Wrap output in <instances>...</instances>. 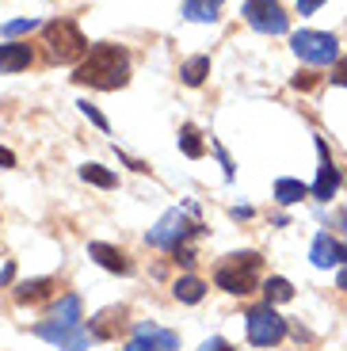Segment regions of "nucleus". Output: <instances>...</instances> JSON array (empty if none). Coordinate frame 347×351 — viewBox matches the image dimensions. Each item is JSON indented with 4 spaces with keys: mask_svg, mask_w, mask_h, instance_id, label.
Masks as SVG:
<instances>
[{
    "mask_svg": "<svg viewBox=\"0 0 347 351\" xmlns=\"http://www.w3.org/2000/svg\"><path fill=\"white\" fill-rule=\"evenodd\" d=\"M73 80H77V84H88V88H99V92L126 88V80H130V53L122 50V46H111V43L92 46L88 58L77 65Z\"/></svg>",
    "mask_w": 347,
    "mask_h": 351,
    "instance_id": "1",
    "label": "nucleus"
},
{
    "mask_svg": "<svg viewBox=\"0 0 347 351\" xmlns=\"http://www.w3.org/2000/svg\"><path fill=\"white\" fill-rule=\"evenodd\" d=\"M46 46H50V58L58 65H73V62H84L88 58V38L80 35V27L73 19H53V23L43 27Z\"/></svg>",
    "mask_w": 347,
    "mask_h": 351,
    "instance_id": "2",
    "label": "nucleus"
},
{
    "mask_svg": "<svg viewBox=\"0 0 347 351\" xmlns=\"http://www.w3.org/2000/svg\"><path fill=\"white\" fill-rule=\"evenodd\" d=\"M256 275H260V256L241 252V256H229L226 263H217L214 282L226 294H252L256 290Z\"/></svg>",
    "mask_w": 347,
    "mask_h": 351,
    "instance_id": "3",
    "label": "nucleus"
},
{
    "mask_svg": "<svg viewBox=\"0 0 347 351\" xmlns=\"http://www.w3.org/2000/svg\"><path fill=\"white\" fill-rule=\"evenodd\" d=\"M244 328H248V340L256 343V348H271V343H278L283 336H287V321L275 313V306H271V302L248 309V317H244Z\"/></svg>",
    "mask_w": 347,
    "mask_h": 351,
    "instance_id": "4",
    "label": "nucleus"
},
{
    "mask_svg": "<svg viewBox=\"0 0 347 351\" xmlns=\"http://www.w3.org/2000/svg\"><path fill=\"white\" fill-rule=\"evenodd\" d=\"M290 46H294V53L309 65H332L339 58V43L328 31H298V35L290 38Z\"/></svg>",
    "mask_w": 347,
    "mask_h": 351,
    "instance_id": "5",
    "label": "nucleus"
},
{
    "mask_svg": "<svg viewBox=\"0 0 347 351\" xmlns=\"http://www.w3.org/2000/svg\"><path fill=\"white\" fill-rule=\"evenodd\" d=\"M191 233H199V226H195L187 214H183V210H168L165 218L149 229V245H153V248H172V252H176V248H183V241L191 237Z\"/></svg>",
    "mask_w": 347,
    "mask_h": 351,
    "instance_id": "6",
    "label": "nucleus"
},
{
    "mask_svg": "<svg viewBox=\"0 0 347 351\" xmlns=\"http://www.w3.org/2000/svg\"><path fill=\"white\" fill-rule=\"evenodd\" d=\"M241 16L248 19V27H256L260 35H283L290 27V16L283 12L278 0H244Z\"/></svg>",
    "mask_w": 347,
    "mask_h": 351,
    "instance_id": "7",
    "label": "nucleus"
},
{
    "mask_svg": "<svg viewBox=\"0 0 347 351\" xmlns=\"http://www.w3.org/2000/svg\"><path fill=\"white\" fill-rule=\"evenodd\" d=\"M35 336L58 343L61 351H88V343H92V332H84L80 325H77V328L58 325V321H43V325H35Z\"/></svg>",
    "mask_w": 347,
    "mask_h": 351,
    "instance_id": "8",
    "label": "nucleus"
},
{
    "mask_svg": "<svg viewBox=\"0 0 347 351\" xmlns=\"http://www.w3.org/2000/svg\"><path fill=\"white\" fill-rule=\"evenodd\" d=\"M126 351H180V336L160 325H138V332L126 343Z\"/></svg>",
    "mask_w": 347,
    "mask_h": 351,
    "instance_id": "9",
    "label": "nucleus"
},
{
    "mask_svg": "<svg viewBox=\"0 0 347 351\" xmlns=\"http://www.w3.org/2000/svg\"><path fill=\"white\" fill-rule=\"evenodd\" d=\"M317 153H321V172H317V184H313V195L321 202H328L332 195L339 191V168L332 165L328 157V145H324V138H317Z\"/></svg>",
    "mask_w": 347,
    "mask_h": 351,
    "instance_id": "10",
    "label": "nucleus"
},
{
    "mask_svg": "<svg viewBox=\"0 0 347 351\" xmlns=\"http://www.w3.org/2000/svg\"><path fill=\"white\" fill-rule=\"evenodd\" d=\"M122 325H126V306H111L88 321V332H92V340H111Z\"/></svg>",
    "mask_w": 347,
    "mask_h": 351,
    "instance_id": "11",
    "label": "nucleus"
},
{
    "mask_svg": "<svg viewBox=\"0 0 347 351\" xmlns=\"http://www.w3.org/2000/svg\"><path fill=\"white\" fill-rule=\"evenodd\" d=\"M88 256L99 263V267H107V271H115V275H130L134 267H130V260L119 252L115 245H104V241H92L88 245Z\"/></svg>",
    "mask_w": 347,
    "mask_h": 351,
    "instance_id": "12",
    "label": "nucleus"
},
{
    "mask_svg": "<svg viewBox=\"0 0 347 351\" xmlns=\"http://www.w3.org/2000/svg\"><path fill=\"white\" fill-rule=\"evenodd\" d=\"M344 260H347V248L332 233H317V241H313V263L317 267H332V263H344Z\"/></svg>",
    "mask_w": 347,
    "mask_h": 351,
    "instance_id": "13",
    "label": "nucleus"
},
{
    "mask_svg": "<svg viewBox=\"0 0 347 351\" xmlns=\"http://www.w3.org/2000/svg\"><path fill=\"white\" fill-rule=\"evenodd\" d=\"M31 65V46L27 43H0V73H19Z\"/></svg>",
    "mask_w": 347,
    "mask_h": 351,
    "instance_id": "14",
    "label": "nucleus"
},
{
    "mask_svg": "<svg viewBox=\"0 0 347 351\" xmlns=\"http://www.w3.org/2000/svg\"><path fill=\"white\" fill-rule=\"evenodd\" d=\"M226 0H183V16L191 23H214Z\"/></svg>",
    "mask_w": 347,
    "mask_h": 351,
    "instance_id": "15",
    "label": "nucleus"
},
{
    "mask_svg": "<svg viewBox=\"0 0 347 351\" xmlns=\"http://www.w3.org/2000/svg\"><path fill=\"white\" fill-rule=\"evenodd\" d=\"M50 290H53V279H27L12 290V298L16 302H43Z\"/></svg>",
    "mask_w": 347,
    "mask_h": 351,
    "instance_id": "16",
    "label": "nucleus"
},
{
    "mask_svg": "<svg viewBox=\"0 0 347 351\" xmlns=\"http://www.w3.org/2000/svg\"><path fill=\"white\" fill-rule=\"evenodd\" d=\"M180 77H183V84L199 88L202 80L210 77V58H206V53H199V58H187V62L180 65Z\"/></svg>",
    "mask_w": 347,
    "mask_h": 351,
    "instance_id": "17",
    "label": "nucleus"
},
{
    "mask_svg": "<svg viewBox=\"0 0 347 351\" xmlns=\"http://www.w3.org/2000/svg\"><path fill=\"white\" fill-rule=\"evenodd\" d=\"M172 294L180 302H187V306H195V302H202V294H206V282L195 279V275H183V279H176Z\"/></svg>",
    "mask_w": 347,
    "mask_h": 351,
    "instance_id": "18",
    "label": "nucleus"
},
{
    "mask_svg": "<svg viewBox=\"0 0 347 351\" xmlns=\"http://www.w3.org/2000/svg\"><path fill=\"white\" fill-rule=\"evenodd\" d=\"M180 149H183V157H191V160H199L202 153H206V141H202V134H199V126H180Z\"/></svg>",
    "mask_w": 347,
    "mask_h": 351,
    "instance_id": "19",
    "label": "nucleus"
},
{
    "mask_svg": "<svg viewBox=\"0 0 347 351\" xmlns=\"http://www.w3.org/2000/svg\"><path fill=\"white\" fill-rule=\"evenodd\" d=\"M50 321H58V325H69V328H77L80 325V298L77 294H69V298H61L58 302V309H53V317Z\"/></svg>",
    "mask_w": 347,
    "mask_h": 351,
    "instance_id": "20",
    "label": "nucleus"
},
{
    "mask_svg": "<svg viewBox=\"0 0 347 351\" xmlns=\"http://www.w3.org/2000/svg\"><path fill=\"white\" fill-rule=\"evenodd\" d=\"M305 195H309V187L302 184V180H278L275 184V199L283 202V206H294V202H302Z\"/></svg>",
    "mask_w": 347,
    "mask_h": 351,
    "instance_id": "21",
    "label": "nucleus"
},
{
    "mask_svg": "<svg viewBox=\"0 0 347 351\" xmlns=\"http://www.w3.org/2000/svg\"><path fill=\"white\" fill-rule=\"evenodd\" d=\"M80 180H84V184H96V187H115V184H119L115 172H107L104 165H84V168H80Z\"/></svg>",
    "mask_w": 347,
    "mask_h": 351,
    "instance_id": "22",
    "label": "nucleus"
},
{
    "mask_svg": "<svg viewBox=\"0 0 347 351\" xmlns=\"http://www.w3.org/2000/svg\"><path fill=\"white\" fill-rule=\"evenodd\" d=\"M263 294H267V302L275 306V302H290V298H294V287H290L287 279H278V275H275V279L263 282Z\"/></svg>",
    "mask_w": 347,
    "mask_h": 351,
    "instance_id": "23",
    "label": "nucleus"
},
{
    "mask_svg": "<svg viewBox=\"0 0 347 351\" xmlns=\"http://www.w3.org/2000/svg\"><path fill=\"white\" fill-rule=\"evenodd\" d=\"M80 114H84V119H88V123H92V126H99V130H111V123H107V119H104V114H99V107H92V104H88V99H80Z\"/></svg>",
    "mask_w": 347,
    "mask_h": 351,
    "instance_id": "24",
    "label": "nucleus"
},
{
    "mask_svg": "<svg viewBox=\"0 0 347 351\" xmlns=\"http://www.w3.org/2000/svg\"><path fill=\"white\" fill-rule=\"evenodd\" d=\"M35 27H38V19H31V16H27V19H12V23L0 27V35H23V31H35Z\"/></svg>",
    "mask_w": 347,
    "mask_h": 351,
    "instance_id": "25",
    "label": "nucleus"
},
{
    "mask_svg": "<svg viewBox=\"0 0 347 351\" xmlns=\"http://www.w3.org/2000/svg\"><path fill=\"white\" fill-rule=\"evenodd\" d=\"M313 84H317V73H298V77H294V88H302V92H305V88H313Z\"/></svg>",
    "mask_w": 347,
    "mask_h": 351,
    "instance_id": "26",
    "label": "nucleus"
},
{
    "mask_svg": "<svg viewBox=\"0 0 347 351\" xmlns=\"http://www.w3.org/2000/svg\"><path fill=\"white\" fill-rule=\"evenodd\" d=\"M321 4H324V0H298V12H302V16H313Z\"/></svg>",
    "mask_w": 347,
    "mask_h": 351,
    "instance_id": "27",
    "label": "nucleus"
},
{
    "mask_svg": "<svg viewBox=\"0 0 347 351\" xmlns=\"http://www.w3.org/2000/svg\"><path fill=\"white\" fill-rule=\"evenodd\" d=\"M202 351H233V348H229V343L222 340V336H214V340H206V343H202Z\"/></svg>",
    "mask_w": 347,
    "mask_h": 351,
    "instance_id": "28",
    "label": "nucleus"
},
{
    "mask_svg": "<svg viewBox=\"0 0 347 351\" xmlns=\"http://www.w3.org/2000/svg\"><path fill=\"white\" fill-rule=\"evenodd\" d=\"M332 84H344V88H347V58L336 65V73H332Z\"/></svg>",
    "mask_w": 347,
    "mask_h": 351,
    "instance_id": "29",
    "label": "nucleus"
},
{
    "mask_svg": "<svg viewBox=\"0 0 347 351\" xmlns=\"http://www.w3.org/2000/svg\"><path fill=\"white\" fill-rule=\"evenodd\" d=\"M12 275H16V263H4V271H0V287H8Z\"/></svg>",
    "mask_w": 347,
    "mask_h": 351,
    "instance_id": "30",
    "label": "nucleus"
},
{
    "mask_svg": "<svg viewBox=\"0 0 347 351\" xmlns=\"http://www.w3.org/2000/svg\"><path fill=\"white\" fill-rule=\"evenodd\" d=\"M0 165H4V168H16V153H8V149H0Z\"/></svg>",
    "mask_w": 347,
    "mask_h": 351,
    "instance_id": "31",
    "label": "nucleus"
},
{
    "mask_svg": "<svg viewBox=\"0 0 347 351\" xmlns=\"http://www.w3.org/2000/svg\"><path fill=\"white\" fill-rule=\"evenodd\" d=\"M336 282H339V290H347V267L339 271V279H336Z\"/></svg>",
    "mask_w": 347,
    "mask_h": 351,
    "instance_id": "32",
    "label": "nucleus"
}]
</instances>
